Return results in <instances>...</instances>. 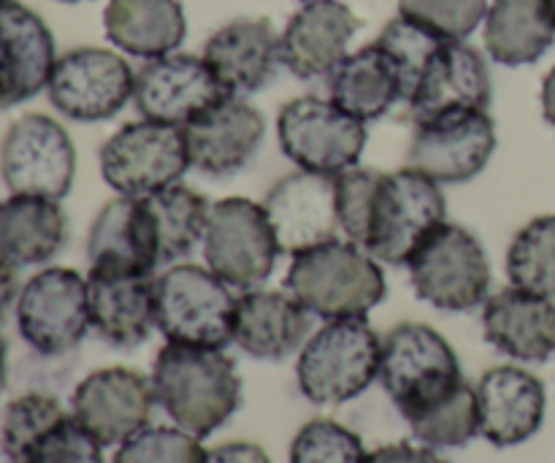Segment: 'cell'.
Listing matches in <instances>:
<instances>
[{
    "mask_svg": "<svg viewBox=\"0 0 555 463\" xmlns=\"http://www.w3.org/2000/svg\"><path fill=\"white\" fill-rule=\"evenodd\" d=\"M206 450L198 437L168 426H146L119 445L114 463H204Z\"/></svg>",
    "mask_w": 555,
    "mask_h": 463,
    "instance_id": "cell-38",
    "label": "cell"
},
{
    "mask_svg": "<svg viewBox=\"0 0 555 463\" xmlns=\"http://www.w3.org/2000/svg\"><path fill=\"white\" fill-rule=\"evenodd\" d=\"M482 22L488 54L509 68L537 63L555 41L551 0H493Z\"/></svg>",
    "mask_w": 555,
    "mask_h": 463,
    "instance_id": "cell-30",
    "label": "cell"
},
{
    "mask_svg": "<svg viewBox=\"0 0 555 463\" xmlns=\"http://www.w3.org/2000/svg\"><path fill=\"white\" fill-rule=\"evenodd\" d=\"M65 244V211L60 201L11 195L0 204V258L20 266L52 260Z\"/></svg>",
    "mask_w": 555,
    "mask_h": 463,
    "instance_id": "cell-31",
    "label": "cell"
},
{
    "mask_svg": "<svg viewBox=\"0 0 555 463\" xmlns=\"http://www.w3.org/2000/svg\"><path fill=\"white\" fill-rule=\"evenodd\" d=\"M16 287H20V282H16V266L0 258V314L14 301Z\"/></svg>",
    "mask_w": 555,
    "mask_h": 463,
    "instance_id": "cell-43",
    "label": "cell"
},
{
    "mask_svg": "<svg viewBox=\"0 0 555 463\" xmlns=\"http://www.w3.org/2000/svg\"><path fill=\"white\" fill-rule=\"evenodd\" d=\"M482 334L491 347L524 363H545L555 356L553 298L507 287L482 304Z\"/></svg>",
    "mask_w": 555,
    "mask_h": 463,
    "instance_id": "cell-26",
    "label": "cell"
},
{
    "mask_svg": "<svg viewBox=\"0 0 555 463\" xmlns=\"http://www.w3.org/2000/svg\"><path fill=\"white\" fill-rule=\"evenodd\" d=\"M542 114H545L547 123L555 128V65L551 68V74L545 76V81H542Z\"/></svg>",
    "mask_w": 555,
    "mask_h": 463,
    "instance_id": "cell-44",
    "label": "cell"
},
{
    "mask_svg": "<svg viewBox=\"0 0 555 463\" xmlns=\"http://www.w3.org/2000/svg\"><path fill=\"white\" fill-rule=\"evenodd\" d=\"M5 380H9V366H5V342L0 336V396L5 390Z\"/></svg>",
    "mask_w": 555,
    "mask_h": 463,
    "instance_id": "cell-45",
    "label": "cell"
},
{
    "mask_svg": "<svg viewBox=\"0 0 555 463\" xmlns=\"http://www.w3.org/2000/svg\"><path fill=\"white\" fill-rule=\"evenodd\" d=\"M152 380L133 369H98L81 380L70 399V415L103 445H122L141 428L150 426L155 410Z\"/></svg>",
    "mask_w": 555,
    "mask_h": 463,
    "instance_id": "cell-16",
    "label": "cell"
},
{
    "mask_svg": "<svg viewBox=\"0 0 555 463\" xmlns=\"http://www.w3.org/2000/svg\"><path fill=\"white\" fill-rule=\"evenodd\" d=\"M57 52L47 22L22 3L0 5V108L47 90Z\"/></svg>",
    "mask_w": 555,
    "mask_h": 463,
    "instance_id": "cell-22",
    "label": "cell"
},
{
    "mask_svg": "<svg viewBox=\"0 0 555 463\" xmlns=\"http://www.w3.org/2000/svg\"><path fill=\"white\" fill-rule=\"evenodd\" d=\"M103 30L125 54L155 60L182 47L188 20L179 0H108Z\"/></svg>",
    "mask_w": 555,
    "mask_h": 463,
    "instance_id": "cell-28",
    "label": "cell"
},
{
    "mask_svg": "<svg viewBox=\"0 0 555 463\" xmlns=\"http://www.w3.org/2000/svg\"><path fill=\"white\" fill-rule=\"evenodd\" d=\"M150 380L157 404L198 439L211 437L242 407V377L225 350L166 342Z\"/></svg>",
    "mask_w": 555,
    "mask_h": 463,
    "instance_id": "cell-1",
    "label": "cell"
},
{
    "mask_svg": "<svg viewBox=\"0 0 555 463\" xmlns=\"http://www.w3.org/2000/svg\"><path fill=\"white\" fill-rule=\"evenodd\" d=\"M417 298L439 312H472L491 293V263L480 239L459 222H442L406 263Z\"/></svg>",
    "mask_w": 555,
    "mask_h": 463,
    "instance_id": "cell-7",
    "label": "cell"
},
{
    "mask_svg": "<svg viewBox=\"0 0 555 463\" xmlns=\"http://www.w3.org/2000/svg\"><path fill=\"white\" fill-rule=\"evenodd\" d=\"M157 331L171 345L225 350L233 342L236 301L209 266L173 263L155 280Z\"/></svg>",
    "mask_w": 555,
    "mask_h": 463,
    "instance_id": "cell-5",
    "label": "cell"
},
{
    "mask_svg": "<svg viewBox=\"0 0 555 463\" xmlns=\"http://www.w3.org/2000/svg\"><path fill=\"white\" fill-rule=\"evenodd\" d=\"M379 383L404 421L448 399L461 383V363L450 342L423 323H401L383 339Z\"/></svg>",
    "mask_w": 555,
    "mask_h": 463,
    "instance_id": "cell-6",
    "label": "cell"
},
{
    "mask_svg": "<svg viewBox=\"0 0 555 463\" xmlns=\"http://www.w3.org/2000/svg\"><path fill=\"white\" fill-rule=\"evenodd\" d=\"M496 152V125L482 108H453L415 123L406 163L439 184H464Z\"/></svg>",
    "mask_w": 555,
    "mask_h": 463,
    "instance_id": "cell-12",
    "label": "cell"
},
{
    "mask_svg": "<svg viewBox=\"0 0 555 463\" xmlns=\"http://www.w3.org/2000/svg\"><path fill=\"white\" fill-rule=\"evenodd\" d=\"M480 437L496 448H515L534 437L545 421V385L518 366L488 369L477 383Z\"/></svg>",
    "mask_w": 555,
    "mask_h": 463,
    "instance_id": "cell-23",
    "label": "cell"
},
{
    "mask_svg": "<svg viewBox=\"0 0 555 463\" xmlns=\"http://www.w3.org/2000/svg\"><path fill=\"white\" fill-rule=\"evenodd\" d=\"M312 312L282 291H249L236 301L233 342L258 361H285L304 345Z\"/></svg>",
    "mask_w": 555,
    "mask_h": 463,
    "instance_id": "cell-27",
    "label": "cell"
},
{
    "mask_svg": "<svg viewBox=\"0 0 555 463\" xmlns=\"http://www.w3.org/2000/svg\"><path fill=\"white\" fill-rule=\"evenodd\" d=\"M87 258L92 271L125 276H152L160 269L157 233L144 198L108 201L98 211L87 236Z\"/></svg>",
    "mask_w": 555,
    "mask_h": 463,
    "instance_id": "cell-21",
    "label": "cell"
},
{
    "mask_svg": "<svg viewBox=\"0 0 555 463\" xmlns=\"http://www.w3.org/2000/svg\"><path fill=\"white\" fill-rule=\"evenodd\" d=\"M448 222L442 184L415 168L379 177L369 206L361 249L388 266H406L421 244Z\"/></svg>",
    "mask_w": 555,
    "mask_h": 463,
    "instance_id": "cell-3",
    "label": "cell"
},
{
    "mask_svg": "<svg viewBox=\"0 0 555 463\" xmlns=\"http://www.w3.org/2000/svg\"><path fill=\"white\" fill-rule=\"evenodd\" d=\"M280 33L269 16H242L206 41L204 60L231 98L263 90L282 65Z\"/></svg>",
    "mask_w": 555,
    "mask_h": 463,
    "instance_id": "cell-20",
    "label": "cell"
},
{
    "mask_svg": "<svg viewBox=\"0 0 555 463\" xmlns=\"http://www.w3.org/2000/svg\"><path fill=\"white\" fill-rule=\"evenodd\" d=\"M63 3H81V0H63Z\"/></svg>",
    "mask_w": 555,
    "mask_h": 463,
    "instance_id": "cell-46",
    "label": "cell"
},
{
    "mask_svg": "<svg viewBox=\"0 0 555 463\" xmlns=\"http://www.w3.org/2000/svg\"><path fill=\"white\" fill-rule=\"evenodd\" d=\"M190 166L206 177L225 179L242 171L263 144V114L244 98H222L184 125Z\"/></svg>",
    "mask_w": 555,
    "mask_h": 463,
    "instance_id": "cell-18",
    "label": "cell"
},
{
    "mask_svg": "<svg viewBox=\"0 0 555 463\" xmlns=\"http://www.w3.org/2000/svg\"><path fill=\"white\" fill-rule=\"evenodd\" d=\"M16 325L22 339L41 356L74 350L92 329L85 276L60 266L38 271L20 291Z\"/></svg>",
    "mask_w": 555,
    "mask_h": 463,
    "instance_id": "cell-13",
    "label": "cell"
},
{
    "mask_svg": "<svg viewBox=\"0 0 555 463\" xmlns=\"http://www.w3.org/2000/svg\"><path fill=\"white\" fill-rule=\"evenodd\" d=\"M135 70L112 49L79 47L60 54L49 76V101L76 123L112 119L133 101Z\"/></svg>",
    "mask_w": 555,
    "mask_h": 463,
    "instance_id": "cell-14",
    "label": "cell"
},
{
    "mask_svg": "<svg viewBox=\"0 0 555 463\" xmlns=\"http://www.w3.org/2000/svg\"><path fill=\"white\" fill-rule=\"evenodd\" d=\"M204 255L206 266L228 287L238 293L260 291L282 255L263 204L242 195L215 201L206 220Z\"/></svg>",
    "mask_w": 555,
    "mask_h": 463,
    "instance_id": "cell-8",
    "label": "cell"
},
{
    "mask_svg": "<svg viewBox=\"0 0 555 463\" xmlns=\"http://www.w3.org/2000/svg\"><path fill=\"white\" fill-rule=\"evenodd\" d=\"M383 339L366 318L328 320L296 363L298 388L312 404H345L379 380Z\"/></svg>",
    "mask_w": 555,
    "mask_h": 463,
    "instance_id": "cell-4",
    "label": "cell"
},
{
    "mask_svg": "<svg viewBox=\"0 0 555 463\" xmlns=\"http://www.w3.org/2000/svg\"><path fill=\"white\" fill-rule=\"evenodd\" d=\"M363 27L361 16L339 0L304 3L282 30V65L296 79H331L347 57L352 36Z\"/></svg>",
    "mask_w": 555,
    "mask_h": 463,
    "instance_id": "cell-19",
    "label": "cell"
},
{
    "mask_svg": "<svg viewBox=\"0 0 555 463\" xmlns=\"http://www.w3.org/2000/svg\"><path fill=\"white\" fill-rule=\"evenodd\" d=\"M331 101L361 123L385 117L396 103H404V85L390 54L377 41L347 54L331 74Z\"/></svg>",
    "mask_w": 555,
    "mask_h": 463,
    "instance_id": "cell-29",
    "label": "cell"
},
{
    "mask_svg": "<svg viewBox=\"0 0 555 463\" xmlns=\"http://www.w3.org/2000/svg\"><path fill=\"white\" fill-rule=\"evenodd\" d=\"M491 92V70H488L486 57L466 41H444L423 70L406 108L412 114V123L453 112V108L488 112Z\"/></svg>",
    "mask_w": 555,
    "mask_h": 463,
    "instance_id": "cell-24",
    "label": "cell"
},
{
    "mask_svg": "<svg viewBox=\"0 0 555 463\" xmlns=\"http://www.w3.org/2000/svg\"><path fill=\"white\" fill-rule=\"evenodd\" d=\"M366 459L361 437L328 417L309 421L291 445V463H366Z\"/></svg>",
    "mask_w": 555,
    "mask_h": 463,
    "instance_id": "cell-37",
    "label": "cell"
},
{
    "mask_svg": "<svg viewBox=\"0 0 555 463\" xmlns=\"http://www.w3.org/2000/svg\"><path fill=\"white\" fill-rule=\"evenodd\" d=\"M5 3H11V0H0V5H5Z\"/></svg>",
    "mask_w": 555,
    "mask_h": 463,
    "instance_id": "cell-47",
    "label": "cell"
},
{
    "mask_svg": "<svg viewBox=\"0 0 555 463\" xmlns=\"http://www.w3.org/2000/svg\"><path fill=\"white\" fill-rule=\"evenodd\" d=\"M263 209L282 255L307 253L318 244L339 239L336 177L298 168L266 193Z\"/></svg>",
    "mask_w": 555,
    "mask_h": 463,
    "instance_id": "cell-17",
    "label": "cell"
},
{
    "mask_svg": "<svg viewBox=\"0 0 555 463\" xmlns=\"http://www.w3.org/2000/svg\"><path fill=\"white\" fill-rule=\"evenodd\" d=\"M304 3H314V0H304Z\"/></svg>",
    "mask_w": 555,
    "mask_h": 463,
    "instance_id": "cell-48",
    "label": "cell"
},
{
    "mask_svg": "<svg viewBox=\"0 0 555 463\" xmlns=\"http://www.w3.org/2000/svg\"><path fill=\"white\" fill-rule=\"evenodd\" d=\"M285 157L301 171L339 177L358 166L366 150V123L347 114L331 98L301 95L287 101L276 117Z\"/></svg>",
    "mask_w": 555,
    "mask_h": 463,
    "instance_id": "cell-9",
    "label": "cell"
},
{
    "mask_svg": "<svg viewBox=\"0 0 555 463\" xmlns=\"http://www.w3.org/2000/svg\"><path fill=\"white\" fill-rule=\"evenodd\" d=\"M551 3H553V11H555V0H551Z\"/></svg>",
    "mask_w": 555,
    "mask_h": 463,
    "instance_id": "cell-49",
    "label": "cell"
},
{
    "mask_svg": "<svg viewBox=\"0 0 555 463\" xmlns=\"http://www.w3.org/2000/svg\"><path fill=\"white\" fill-rule=\"evenodd\" d=\"M152 276H125L87 271L92 331L119 350L144 345L157 329V298Z\"/></svg>",
    "mask_w": 555,
    "mask_h": 463,
    "instance_id": "cell-25",
    "label": "cell"
},
{
    "mask_svg": "<svg viewBox=\"0 0 555 463\" xmlns=\"http://www.w3.org/2000/svg\"><path fill=\"white\" fill-rule=\"evenodd\" d=\"M65 415L68 412L63 410V404L49 394H25L11 401L3 412V423H0V442H3V453L9 463L25 461L33 445L49 428L57 426Z\"/></svg>",
    "mask_w": 555,
    "mask_h": 463,
    "instance_id": "cell-35",
    "label": "cell"
},
{
    "mask_svg": "<svg viewBox=\"0 0 555 463\" xmlns=\"http://www.w3.org/2000/svg\"><path fill=\"white\" fill-rule=\"evenodd\" d=\"M22 463H103V445L74 415H65L33 445Z\"/></svg>",
    "mask_w": 555,
    "mask_h": 463,
    "instance_id": "cell-40",
    "label": "cell"
},
{
    "mask_svg": "<svg viewBox=\"0 0 555 463\" xmlns=\"http://www.w3.org/2000/svg\"><path fill=\"white\" fill-rule=\"evenodd\" d=\"M228 98L204 57L184 52L146 60L135 70V108L144 119L184 128L198 114Z\"/></svg>",
    "mask_w": 555,
    "mask_h": 463,
    "instance_id": "cell-15",
    "label": "cell"
},
{
    "mask_svg": "<svg viewBox=\"0 0 555 463\" xmlns=\"http://www.w3.org/2000/svg\"><path fill=\"white\" fill-rule=\"evenodd\" d=\"M285 287L323 320L366 318L388 293L379 260L347 239H331L293 255Z\"/></svg>",
    "mask_w": 555,
    "mask_h": 463,
    "instance_id": "cell-2",
    "label": "cell"
},
{
    "mask_svg": "<svg viewBox=\"0 0 555 463\" xmlns=\"http://www.w3.org/2000/svg\"><path fill=\"white\" fill-rule=\"evenodd\" d=\"M190 155L184 130L155 119L128 123L101 146V173L112 190L146 198L182 182Z\"/></svg>",
    "mask_w": 555,
    "mask_h": 463,
    "instance_id": "cell-10",
    "label": "cell"
},
{
    "mask_svg": "<svg viewBox=\"0 0 555 463\" xmlns=\"http://www.w3.org/2000/svg\"><path fill=\"white\" fill-rule=\"evenodd\" d=\"M507 276L520 291L555 296V215L520 228L507 249Z\"/></svg>",
    "mask_w": 555,
    "mask_h": 463,
    "instance_id": "cell-33",
    "label": "cell"
},
{
    "mask_svg": "<svg viewBox=\"0 0 555 463\" xmlns=\"http://www.w3.org/2000/svg\"><path fill=\"white\" fill-rule=\"evenodd\" d=\"M152 222L157 233V255L160 269L182 263L198 244H204L209 201L188 184H171L155 195H146Z\"/></svg>",
    "mask_w": 555,
    "mask_h": 463,
    "instance_id": "cell-32",
    "label": "cell"
},
{
    "mask_svg": "<svg viewBox=\"0 0 555 463\" xmlns=\"http://www.w3.org/2000/svg\"><path fill=\"white\" fill-rule=\"evenodd\" d=\"M0 177L11 195L63 201L76 177V150L68 130L47 114L16 119L0 144Z\"/></svg>",
    "mask_w": 555,
    "mask_h": 463,
    "instance_id": "cell-11",
    "label": "cell"
},
{
    "mask_svg": "<svg viewBox=\"0 0 555 463\" xmlns=\"http://www.w3.org/2000/svg\"><path fill=\"white\" fill-rule=\"evenodd\" d=\"M444 41L448 38L437 36L426 25H421V22L410 20L404 14H399L383 27V33L377 36V43L390 54V60L399 68L401 85H404V103H410L423 70H426V65L431 63V57Z\"/></svg>",
    "mask_w": 555,
    "mask_h": 463,
    "instance_id": "cell-36",
    "label": "cell"
},
{
    "mask_svg": "<svg viewBox=\"0 0 555 463\" xmlns=\"http://www.w3.org/2000/svg\"><path fill=\"white\" fill-rule=\"evenodd\" d=\"M204 463H271L263 448L253 442H228L215 450H206Z\"/></svg>",
    "mask_w": 555,
    "mask_h": 463,
    "instance_id": "cell-42",
    "label": "cell"
},
{
    "mask_svg": "<svg viewBox=\"0 0 555 463\" xmlns=\"http://www.w3.org/2000/svg\"><path fill=\"white\" fill-rule=\"evenodd\" d=\"M366 463H448L444 459H439L431 448H415L410 442H399V445H388V448H379L374 453H369Z\"/></svg>",
    "mask_w": 555,
    "mask_h": 463,
    "instance_id": "cell-41",
    "label": "cell"
},
{
    "mask_svg": "<svg viewBox=\"0 0 555 463\" xmlns=\"http://www.w3.org/2000/svg\"><path fill=\"white\" fill-rule=\"evenodd\" d=\"M399 14L448 41H466L488 14V0H399Z\"/></svg>",
    "mask_w": 555,
    "mask_h": 463,
    "instance_id": "cell-39",
    "label": "cell"
},
{
    "mask_svg": "<svg viewBox=\"0 0 555 463\" xmlns=\"http://www.w3.org/2000/svg\"><path fill=\"white\" fill-rule=\"evenodd\" d=\"M410 423L412 437L431 450L464 448L480 434V410H477V388L461 383L444 401L431 410L415 415Z\"/></svg>",
    "mask_w": 555,
    "mask_h": 463,
    "instance_id": "cell-34",
    "label": "cell"
}]
</instances>
